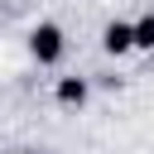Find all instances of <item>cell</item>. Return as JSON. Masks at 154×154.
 <instances>
[{
  "mask_svg": "<svg viewBox=\"0 0 154 154\" xmlns=\"http://www.w3.org/2000/svg\"><path fill=\"white\" fill-rule=\"evenodd\" d=\"M101 48H106L111 58L130 53V19H111V24L101 29Z\"/></svg>",
  "mask_w": 154,
  "mask_h": 154,
  "instance_id": "obj_3",
  "label": "cell"
},
{
  "mask_svg": "<svg viewBox=\"0 0 154 154\" xmlns=\"http://www.w3.org/2000/svg\"><path fill=\"white\" fill-rule=\"evenodd\" d=\"M5 154H34V149H5Z\"/></svg>",
  "mask_w": 154,
  "mask_h": 154,
  "instance_id": "obj_5",
  "label": "cell"
},
{
  "mask_svg": "<svg viewBox=\"0 0 154 154\" xmlns=\"http://www.w3.org/2000/svg\"><path fill=\"white\" fill-rule=\"evenodd\" d=\"M29 53H34V63H38V67H53V63H63V53H67V38H63V29H58L53 19L34 24V29H29Z\"/></svg>",
  "mask_w": 154,
  "mask_h": 154,
  "instance_id": "obj_1",
  "label": "cell"
},
{
  "mask_svg": "<svg viewBox=\"0 0 154 154\" xmlns=\"http://www.w3.org/2000/svg\"><path fill=\"white\" fill-rule=\"evenodd\" d=\"M53 96H58V106H67V111H82V106H87V96H91V87H87V77H58Z\"/></svg>",
  "mask_w": 154,
  "mask_h": 154,
  "instance_id": "obj_2",
  "label": "cell"
},
{
  "mask_svg": "<svg viewBox=\"0 0 154 154\" xmlns=\"http://www.w3.org/2000/svg\"><path fill=\"white\" fill-rule=\"evenodd\" d=\"M130 48H154V14H140V19H130Z\"/></svg>",
  "mask_w": 154,
  "mask_h": 154,
  "instance_id": "obj_4",
  "label": "cell"
}]
</instances>
